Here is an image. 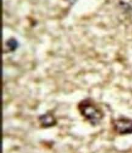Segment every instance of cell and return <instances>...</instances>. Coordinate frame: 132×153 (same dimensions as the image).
I'll return each mask as SVG.
<instances>
[{
	"mask_svg": "<svg viewBox=\"0 0 132 153\" xmlns=\"http://www.w3.org/2000/svg\"><path fill=\"white\" fill-rule=\"evenodd\" d=\"M79 109L81 114L92 125L99 123L104 117L101 108L91 99H85L80 102Z\"/></svg>",
	"mask_w": 132,
	"mask_h": 153,
	"instance_id": "6da1fadb",
	"label": "cell"
},
{
	"mask_svg": "<svg viewBox=\"0 0 132 153\" xmlns=\"http://www.w3.org/2000/svg\"><path fill=\"white\" fill-rule=\"evenodd\" d=\"M114 130L120 135H127L132 134V120L121 117L113 122Z\"/></svg>",
	"mask_w": 132,
	"mask_h": 153,
	"instance_id": "7a4b0ae2",
	"label": "cell"
}]
</instances>
